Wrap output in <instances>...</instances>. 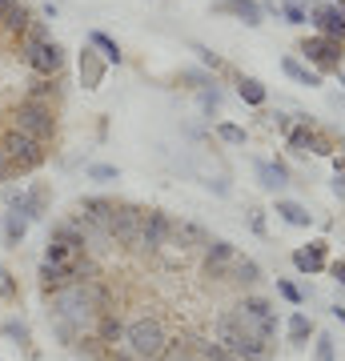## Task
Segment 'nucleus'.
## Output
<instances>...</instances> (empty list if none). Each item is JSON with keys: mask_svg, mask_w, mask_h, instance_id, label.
I'll return each mask as SVG.
<instances>
[{"mask_svg": "<svg viewBox=\"0 0 345 361\" xmlns=\"http://www.w3.org/2000/svg\"><path fill=\"white\" fill-rule=\"evenodd\" d=\"M20 65H28L32 73H40V77H56L64 68V49L56 40L44 37L40 25H32L25 37H20Z\"/></svg>", "mask_w": 345, "mask_h": 361, "instance_id": "obj_1", "label": "nucleus"}, {"mask_svg": "<svg viewBox=\"0 0 345 361\" xmlns=\"http://www.w3.org/2000/svg\"><path fill=\"white\" fill-rule=\"evenodd\" d=\"M213 341L229 353V361H269V353H273L269 341H253V337H245L241 329H237L233 310L217 317V325H213Z\"/></svg>", "mask_w": 345, "mask_h": 361, "instance_id": "obj_2", "label": "nucleus"}, {"mask_svg": "<svg viewBox=\"0 0 345 361\" xmlns=\"http://www.w3.org/2000/svg\"><path fill=\"white\" fill-rule=\"evenodd\" d=\"M233 322L253 341H269L273 345V337H277V313H273V305H269L265 297H245L241 305L233 310Z\"/></svg>", "mask_w": 345, "mask_h": 361, "instance_id": "obj_3", "label": "nucleus"}, {"mask_svg": "<svg viewBox=\"0 0 345 361\" xmlns=\"http://www.w3.org/2000/svg\"><path fill=\"white\" fill-rule=\"evenodd\" d=\"M165 345H169V334L157 317H137L133 325H125V349L137 361H157L165 353Z\"/></svg>", "mask_w": 345, "mask_h": 361, "instance_id": "obj_4", "label": "nucleus"}, {"mask_svg": "<svg viewBox=\"0 0 345 361\" xmlns=\"http://www.w3.org/2000/svg\"><path fill=\"white\" fill-rule=\"evenodd\" d=\"M16 129L28 133V137H37L40 145L49 141L52 133H56V104H40V101H20V109H16Z\"/></svg>", "mask_w": 345, "mask_h": 361, "instance_id": "obj_5", "label": "nucleus"}, {"mask_svg": "<svg viewBox=\"0 0 345 361\" xmlns=\"http://www.w3.org/2000/svg\"><path fill=\"white\" fill-rule=\"evenodd\" d=\"M0 149H4V157H8L16 169H32V165H40V161H44V145H40L37 137L20 133L16 125L0 133Z\"/></svg>", "mask_w": 345, "mask_h": 361, "instance_id": "obj_6", "label": "nucleus"}, {"mask_svg": "<svg viewBox=\"0 0 345 361\" xmlns=\"http://www.w3.org/2000/svg\"><path fill=\"white\" fill-rule=\"evenodd\" d=\"M141 225H145V209H133V205H116L113 217H109V237H113L116 245H128L137 249V241H141Z\"/></svg>", "mask_w": 345, "mask_h": 361, "instance_id": "obj_7", "label": "nucleus"}, {"mask_svg": "<svg viewBox=\"0 0 345 361\" xmlns=\"http://www.w3.org/2000/svg\"><path fill=\"white\" fill-rule=\"evenodd\" d=\"M169 237H173V217H169V213H157V209H149V213H145V225H141V241H137V249H149V253H157V249L169 245Z\"/></svg>", "mask_w": 345, "mask_h": 361, "instance_id": "obj_8", "label": "nucleus"}, {"mask_svg": "<svg viewBox=\"0 0 345 361\" xmlns=\"http://www.w3.org/2000/svg\"><path fill=\"white\" fill-rule=\"evenodd\" d=\"M233 265H237V249L229 245V241H209L205 245V273L209 277H229L233 273Z\"/></svg>", "mask_w": 345, "mask_h": 361, "instance_id": "obj_9", "label": "nucleus"}, {"mask_svg": "<svg viewBox=\"0 0 345 361\" xmlns=\"http://www.w3.org/2000/svg\"><path fill=\"white\" fill-rule=\"evenodd\" d=\"M289 149H293V153H317V157L333 153L329 145H325V137L313 133V129H289Z\"/></svg>", "mask_w": 345, "mask_h": 361, "instance_id": "obj_10", "label": "nucleus"}, {"mask_svg": "<svg viewBox=\"0 0 345 361\" xmlns=\"http://www.w3.org/2000/svg\"><path fill=\"white\" fill-rule=\"evenodd\" d=\"M28 28H32V13H28L20 0H13V8L0 20V32H4V37H25Z\"/></svg>", "mask_w": 345, "mask_h": 361, "instance_id": "obj_11", "label": "nucleus"}, {"mask_svg": "<svg viewBox=\"0 0 345 361\" xmlns=\"http://www.w3.org/2000/svg\"><path fill=\"white\" fill-rule=\"evenodd\" d=\"M64 285H73V273L64 269V265H52V261H40V289L44 293H56Z\"/></svg>", "mask_w": 345, "mask_h": 361, "instance_id": "obj_12", "label": "nucleus"}, {"mask_svg": "<svg viewBox=\"0 0 345 361\" xmlns=\"http://www.w3.org/2000/svg\"><path fill=\"white\" fill-rule=\"evenodd\" d=\"M293 265H297L301 273L325 269V241H313L309 249H297V253H293Z\"/></svg>", "mask_w": 345, "mask_h": 361, "instance_id": "obj_13", "label": "nucleus"}, {"mask_svg": "<svg viewBox=\"0 0 345 361\" xmlns=\"http://www.w3.org/2000/svg\"><path fill=\"white\" fill-rule=\"evenodd\" d=\"M305 56H313L317 65H337V40H329V37H317V40H309L305 49Z\"/></svg>", "mask_w": 345, "mask_h": 361, "instance_id": "obj_14", "label": "nucleus"}, {"mask_svg": "<svg viewBox=\"0 0 345 361\" xmlns=\"http://www.w3.org/2000/svg\"><path fill=\"white\" fill-rule=\"evenodd\" d=\"M317 28L329 40L345 37V13H337V8H317Z\"/></svg>", "mask_w": 345, "mask_h": 361, "instance_id": "obj_15", "label": "nucleus"}, {"mask_svg": "<svg viewBox=\"0 0 345 361\" xmlns=\"http://www.w3.org/2000/svg\"><path fill=\"white\" fill-rule=\"evenodd\" d=\"M221 8L233 16H241L245 25H261V8H257L253 0H221Z\"/></svg>", "mask_w": 345, "mask_h": 361, "instance_id": "obj_16", "label": "nucleus"}, {"mask_svg": "<svg viewBox=\"0 0 345 361\" xmlns=\"http://www.w3.org/2000/svg\"><path fill=\"white\" fill-rule=\"evenodd\" d=\"M25 101H40V104H56V77H40L28 85Z\"/></svg>", "mask_w": 345, "mask_h": 361, "instance_id": "obj_17", "label": "nucleus"}, {"mask_svg": "<svg viewBox=\"0 0 345 361\" xmlns=\"http://www.w3.org/2000/svg\"><path fill=\"white\" fill-rule=\"evenodd\" d=\"M101 341L104 345H116V341H125V322L121 317H113V313H101Z\"/></svg>", "mask_w": 345, "mask_h": 361, "instance_id": "obj_18", "label": "nucleus"}, {"mask_svg": "<svg viewBox=\"0 0 345 361\" xmlns=\"http://www.w3.org/2000/svg\"><path fill=\"white\" fill-rule=\"evenodd\" d=\"M229 281H237V285H257V281H261V269H257V261L237 257V265H233V273H229Z\"/></svg>", "mask_w": 345, "mask_h": 361, "instance_id": "obj_19", "label": "nucleus"}, {"mask_svg": "<svg viewBox=\"0 0 345 361\" xmlns=\"http://www.w3.org/2000/svg\"><path fill=\"white\" fill-rule=\"evenodd\" d=\"M282 68H285V73H289V77L297 80V85H309V89H313V85H321V77H317V73H313V68H305L301 61H293V56H285V61H282Z\"/></svg>", "mask_w": 345, "mask_h": 361, "instance_id": "obj_20", "label": "nucleus"}, {"mask_svg": "<svg viewBox=\"0 0 345 361\" xmlns=\"http://www.w3.org/2000/svg\"><path fill=\"white\" fill-rule=\"evenodd\" d=\"M277 213H282V221H289V225H297V229L309 225V209H301L297 201H277Z\"/></svg>", "mask_w": 345, "mask_h": 361, "instance_id": "obj_21", "label": "nucleus"}, {"mask_svg": "<svg viewBox=\"0 0 345 361\" xmlns=\"http://www.w3.org/2000/svg\"><path fill=\"white\" fill-rule=\"evenodd\" d=\"M257 177H261V185H265V189H282L289 173H285L282 165H269V161H261V165H257Z\"/></svg>", "mask_w": 345, "mask_h": 361, "instance_id": "obj_22", "label": "nucleus"}, {"mask_svg": "<svg viewBox=\"0 0 345 361\" xmlns=\"http://www.w3.org/2000/svg\"><path fill=\"white\" fill-rule=\"evenodd\" d=\"M309 334H313V322H309L305 313H293V317H289V341L301 345V341H309Z\"/></svg>", "mask_w": 345, "mask_h": 361, "instance_id": "obj_23", "label": "nucleus"}, {"mask_svg": "<svg viewBox=\"0 0 345 361\" xmlns=\"http://www.w3.org/2000/svg\"><path fill=\"white\" fill-rule=\"evenodd\" d=\"M25 229H28V221L20 217V213H8V221H4V241H8V245H20Z\"/></svg>", "mask_w": 345, "mask_h": 361, "instance_id": "obj_24", "label": "nucleus"}, {"mask_svg": "<svg viewBox=\"0 0 345 361\" xmlns=\"http://www.w3.org/2000/svg\"><path fill=\"white\" fill-rule=\"evenodd\" d=\"M241 101L245 104H265V89H261V80H241Z\"/></svg>", "mask_w": 345, "mask_h": 361, "instance_id": "obj_25", "label": "nucleus"}, {"mask_svg": "<svg viewBox=\"0 0 345 361\" xmlns=\"http://www.w3.org/2000/svg\"><path fill=\"white\" fill-rule=\"evenodd\" d=\"M92 44H97V49L104 52V61H121V49H116L113 40L104 37V32H92Z\"/></svg>", "mask_w": 345, "mask_h": 361, "instance_id": "obj_26", "label": "nucleus"}, {"mask_svg": "<svg viewBox=\"0 0 345 361\" xmlns=\"http://www.w3.org/2000/svg\"><path fill=\"white\" fill-rule=\"evenodd\" d=\"M282 13H285V20H289V25H305V20H309L305 8H301V4H293V0H289V4H282Z\"/></svg>", "mask_w": 345, "mask_h": 361, "instance_id": "obj_27", "label": "nucleus"}, {"mask_svg": "<svg viewBox=\"0 0 345 361\" xmlns=\"http://www.w3.org/2000/svg\"><path fill=\"white\" fill-rule=\"evenodd\" d=\"M157 361H197V357H193L189 349H181V345H165V353H161Z\"/></svg>", "mask_w": 345, "mask_h": 361, "instance_id": "obj_28", "label": "nucleus"}, {"mask_svg": "<svg viewBox=\"0 0 345 361\" xmlns=\"http://www.w3.org/2000/svg\"><path fill=\"white\" fill-rule=\"evenodd\" d=\"M277 293H282L285 301H293V305H301V301H305V297H301V289H297L293 281H277Z\"/></svg>", "mask_w": 345, "mask_h": 361, "instance_id": "obj_29", "label": "nucleus"}, {"mask_svg": "<svg viewBox=\"0 0 345 361\" xmlns=\"http://www.w3.org/2000/svg\"><path fill=\"white\" fill-rule=\"evenodd\" d=\"M201 357H205V361H229V353H225L217 341H205V345H201Z\"/></svg>", "mask_w": 345, "mask_h": 361, "instance_id": "obj_30", "label": "nucleus"}, {"mask_svg": "<svg viewBox=\"0 0 345 361\" xmlns=\"http://www.w3.org/2000/svg\"><path fill=\"white\" fill-rule=\"evenodd\" d=\"M217 133H221L229 145H245V129H237V125H217Z\"/></svg>", "mask_w": 345, "mask_h": 361, "instance_id": "obj_31", "label": "nucleus"}, {"mask_svg": "<svg viewBox=\"0 0 345 361\" xmlns=\"http://www.w3.org/2000/svg\"><path fill=\"white\" fill-rule=\"evenodd\" d=\"M89 177L92 180H116V169L113 165H89Z\"/></svg>", "mask_w": 345, "mask_h": 361, "instance_id": "obj_32", "label": "nucleus"}, {"mask_svg": "<svg viewBox=\"0 0 345 361\" xmlns=\"http://www.w3.org/2000/svg\"><path fill=\"white\" fill-rule=\"evenodd\" d=\"M4 334L13 337L16 345H20V341H28V329H25V325H20V322H4Z\"/></svg>", "mask_w": 345, "mask_h": 361, "instance_id": "obj_33", "label": "nucleus"}, {"mask_svg": "<svg viewBox=\"0 0 345 361\" xmlns=\"http://www.w3.org/2000/svg\"><path fill=\"white\" fill-rule=\"evenodd\" d=\"M317 361H333V337H317Z\"/></svg>", "mask_w": 345, "mask_h": 361, "instance_id": "obj_34", "label": "nucleus"}, {"mask_svg": "<svg viewBox=\"0 0 345 361\" xmlns=\"http://www.w3.org/2000/svg\"><path fill=\"white\" fill-rule=\"evenodd\" d=\"M13 277H8V269H4V265H0V297H13Z\"/></svg>", "mask_w": 345, "mask_h": 361, "instance_id": "obj_35", "label": "nucleus"}, {"mask_svg": "<svg viewBox=\"0 0 345 361\" xmlns=\"http://www.w3.org/2000/svg\"><path fill=\"white\" fill-rule=\"evenodd\" d=\"M13 173H16V165L8 161V157H4V149H0V180H4V177H13Z\"/></svg>", "mask_w": 345, "mask_h": 361, "instance_id": "obj_36", "label": "nucleus"}, {"mask_svg": "<svg viewBox=\"0 0 345 361\" xmlns=\"http://www.w3.org/2000/svg\"><path fill=\"white\" fill-rule=\"evenodd\" d=\"M329 273H333V277H337V281L345 285V261H333V265H329Z\"/></svg>", "mask_w": 345, "mask_h": 361, "instance_id": "obj_37", "label": "nucleus"}, {"mask_svg": "<svg viewBox=\"0 0 345 361\" xmlns=\"http://www.w3.org/2000/svg\"><path fill=\"white\" fill-rule=\"evenodd\" d=\"M13 8V0H0V20H4V13Z\"/></svg>", "mask_w": 345, "mask_h": 361, "instance_id": "obj_38", "label": "nucleus"}, {"mask_svg": "<svg viewBox=\"0 0 345 361\" xmlns=\"http://www.w3.org/2000/svg\"><path fill=\"white\" fill-rule=\"evenodd\" d=\"M333 317H337V322L345 325V310H341V305H333Z\"/></svg>", "mask_w": 345, "mask_h": 361, "instance_id": "obj_39", "label": "nucleus"}, {"mask_svg": "<svg viewBox=\"0 0 345 361\" xmlns=\"http://www.w3.org/2000/svg\"><path fill=\"white\" fill-rule=\"evenodd\" d=\"M341 85H345V73H341Z\"/></svg>", "mask_w": 345, "mask_h": 361, "instance_id": "obj_40", "label": "nucleus"}, {"mask_svg": "<svg viewBox=\"0 0 345 361\" xmlns=\"http://www.w3.org/2000/svg\"><path fill=\"white\" fill-rule=\"evenodd\" d=\"M293 4H301V0H293Z\"/></svg>", "mask_w": 345, "mask_h": 361, "instance_id": "obj_41", "label": "nucleus"}]
</instances>
